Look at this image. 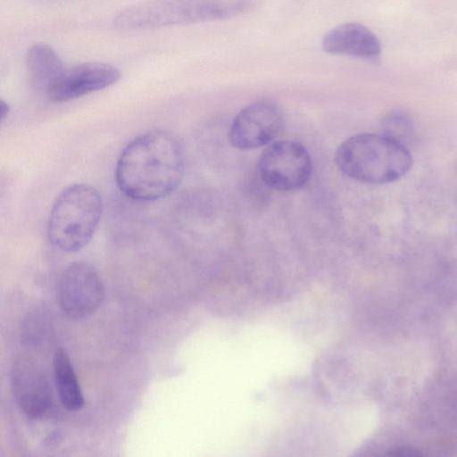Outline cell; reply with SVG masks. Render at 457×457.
<instances>
[{
	"label": "cell",
	"instance_id": "cell-1",
	"mask_svg": "<svg viewBox=\"0 0 457 457\" xmlns=\"http://www.w3.org/2000/svg\"><path fill=\"white\" fill-rule=\"evenodd\" d=\"M185 170L181 142L171 131L155 129L135 137L121 152L115 179L120 191L137 201H155L172 193Z\"/></svg>",
	"mask_w": 457,
	"mask_h": 457
},
{
	"label": "cell",
	"instance_id": "cell-2",
	"mask_svg": "<svg viewBox=\"0 0 457 457\" xmlns=\"http://www.w3.org/2000/svg\"><path fill=\"white\" fill-rule=\"evenodd\" d=\"M335 161L346 176L369 184H386L404 176L412 165L407 147L383 135L361 133L345 139Z\"/></svg>",
	"mask_w": 457,
	"mask_h": 457
},
{
	"label": "cell",
	"instance_id": "cell-3",
	"mask_svg": "<svg viewBox=\"0 0 457 457\" xmlns=\"http://www.w3.org/2000/svg\"><path fill=\"white\" fill-rule=\"evenodd\" d=\"M103 212L99 192L87 184H73L55 199L48 219L51 243L63 252H77L93 237Z\"/></svg>",
	"mask_w": 457,
	"mask_h": 457
},
{
	"label": "cell",
	"instance_id": "cell-4",
	"mask_svg": "<svg viewBox=\"0 0 457 457\" xmlns=\"http://www.w3.org/2000/svg\"><path fill=\"white\" fill-rule=\"evenodd\" d=\"M245 1H152L120 10L113 24L122 29H140L187 24L237 15L250 8Z\"/></svg>",
	"mask_w": 457,
	"mask_h": 457
},
{
	"label": "cell",
	"instance_id": "cell-5",
	"mask_svg": "<svg viewBox=\"0 0 457 457\" xmlns=\"http://www.w3.org/2000/svg\"><path fill=\"white\" fill-rule=\"evenodd\" d=\"M258 170L268 187L278 191H295L309 181L312 171V158L299 142L278 140L262 152Z\"/></svg>",
	"mask_w": 457,
	"mask_h": 457
},
{
	"label": "cell",
	"instance_id": "cell-6",
	"mask_svg": "<svg viewBox=\"0 0 457 457\" xmlns=\"http://www.w3.org/2000/svg\"><path fill=\"white\" fill-rule=\"evenodd\" d=\"M104 287L97 270L89 263L76 262L62 271L57 300L62 313L72 320L87 319L100 307Z\"/></svg>",
	"mask_w": 457,
	"mask_h": 457
},
{
	"label": "cell",
	"instance_id": "cell-7",
	"mask_svg": "<svg viewBox=\"0 0 457 457\" xmlns=\"http://www.w3.org/2000/svg\"><path fill=\"white\" fill-rule=\"evenodd\" d=\"M286 125L281 106L270 99H262L244 107L234 118L229 133L230 144L248 150L270 145Z\"/></svg>",
	"mask_w": 457,
	"mask_h": 457
},
{
	"label": "cell",
	"instance_id": "cell-8",
	"mask_svg": "<svg viewBox=\"0 0 457 457\" xmlns=\"http://www.w3.org/2000/svg\"><path fill=\"white\" fill-rule=\"evenodd\" d=\"M120 77V71L109 63L89 62L76 64L63 70L47 89L46 96L52 102H66L108 87Z\"/></svg>",
	"mask_w": 457,
	"mask_h": 457
},
{
	"label": "cell",
	"instance_id": "cell-9",
	"mask_svg": "<svg viewBox=\"0 0 457 457\" xmlns=\"http://www.w3.org/2000/svg\"><path fill=\"white\" fill-rule=\"evenodd\" d=\"M322 48L331 54L370 58L380 54V42L367 27L358 22L340 24L325 34Z\"/></svg>",
	"mask_w": 457,
	"mask_h": 457
},
{
	"label": "cell",
	"instance_id": "cell-10",
	"mask_svg": "<svg viewBox=\"0 0 457 457\" xmlns=\"http://www.w3.org/2000/svg\"><path fill=\"white\" fill-rule=\"evenodd\" d=\"M12 387L20 406L30 416L44 415L50 404L46 378L33 364L22 361L12 371Z\"/></svg>",
	"mask_w": 457,
	"mask_h": 457
},
{
	"label": "cell",
	"instance_id": "cell-11",
	"mask_svg": "<svg viewBox=\"0 0 457 457\" xmlns=\"http://www.w3.org/2000/svg\"><path fill=\"white\" fill-rule=\"evenodd\" d=\"M26 65L33 86L45 95L65 69L55 50L46 43L34 44L27 50Z\"/></svg>",
	"mask_w": 457,
	"mask_h": 457
},
{
	"label": "cell",
	"instance_id": "cell-12",
	"mask_svg": "<svg viewBox=\"0 0 457 457\" xmlns=\"http://www.w3.org/2000/svg\"><path fill=\"white\" fill-rule=\"evenodd\" d=\"M53 366L56 388L62 405L70 411L80 409L84 403L83 395L70 357L63 348L55 350Z\"/></svg>",
	"mask_w": 457,
	"mask_h": 457
},
{
	"label": "cell",
	"instance_id": "cell-13",
	"mask_svg": "<svg viewBox=\"0 0 457 457\" xmlns=\"http://www.w3.org/2000/svg\"><path fill=\"white\" fill-rule=\"evenodd\" d=\"M413 129L411 118L402 111L391 112L381 120V135L404 146L411 141Z\"/></svg>",
	"mask_w": 457,
	"mask_h": 457
},
{
	"label": "cell",
	"instance_id": "cell-14",
	"mask_svg": "<svg viewBox=\"0 0 457 457\" xmlns=\"http://www.w3.org/2000/svg\"><path fill=\"white\" fill-rule=\"evenodd\" d=\"M381 457H427L419 449L410 445H397L388 449Z\"/></svg>",
	"mask_w": 457,
	"mask_h": 457
},
{
	"label": "cell",
	"instance_id": "cell-15",
	"mask_svg": "<svg viewBox=\"0 0 457 457\" xmlns=\"http://www.w3.org/2000/svg\"><path fill=\"white\" fill-rule=\"evenodd\" d=\"M0 106H1L0 120H1V123H3L10 112V107H9V104L6 102H4L3 99L1 100Z\"/></svg>",
	"mask_w": 457,
	"mask_h": 457
}]
</instances>
